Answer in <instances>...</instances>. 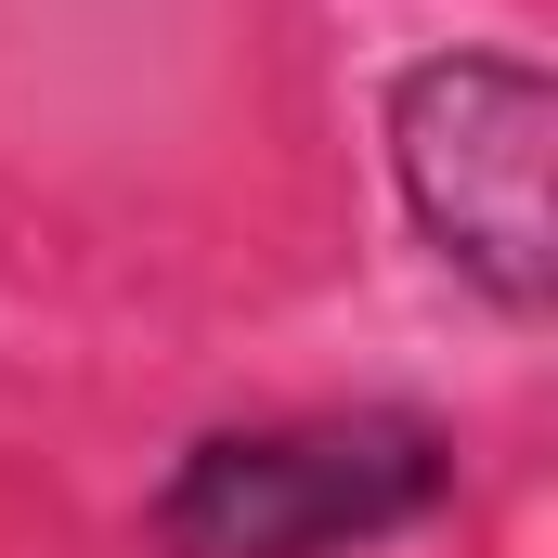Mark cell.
Listing matches in <instances>:
<instances>
[{
    "instance_id": "obj_1",
    "label": "cell",
    "mask_w": 558,
    "mask_h": 558,
    "mask_svg": "<svg viewBox=\"0 0 558 558\" xmlns=\"http://www.w3.org/2000/svg\"><path fill=\"white\" fill-rule=\"evenodd\" d=\"M454 507V428L416 403H312V416L195 428L143 494L156 558H364Z\"/></svg>"
},
{
    "instance_id": "obj_2",
    "label": "cell",
    "mask_w": 558,
    "mask_h": 558,
    "mask_svg": "<svg viewBox=\"0 0 558 558\" xmlns=\"http://www.w3.org/2000/svg\"><path fill=\"white\" fill-rule=\"evenodd\" d=\"M377 131H390V182H403V221L428 234V260L454 286H481L507 325H546V299H558V221H546L558 78L533 52L454 39V52H416L390 78Z\"/></svg>"
}]
</instances>
